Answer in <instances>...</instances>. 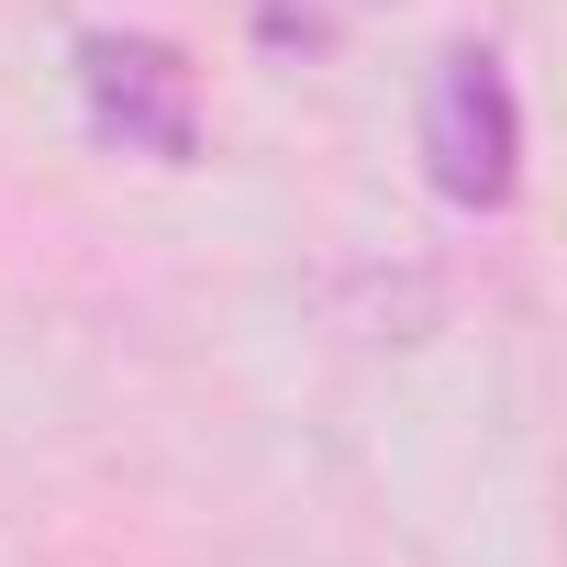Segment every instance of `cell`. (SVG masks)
<instances>
[{"mask_svg": "<svg viewBox=\"0 0 567 567\" xmlns=\"http://www.w3.org/2000/svg\"><path fill=\"white\" fill-rule=\"evenodd\" d=\"M79 101H90V134L123 145V156L189 167V145H200L189 56L156 45V34H79Z\"/></svg>", "mask_w": 567, "mask_h": 567, "instance_id": "cell-2", "label": "cell"}, {"mask_svg": "<svg viewBox=\"0 0 567 567\" xmlns=\"http://www.w3.org/2000/svg\"><path fill=\"white\" fill-rule=\"evenodd\" d=\"M423 167L456 212H501L512 178H523V112H512V79L489 45H456L423 90Z\"/></svg>", "mask_w": 567, "mask_h": 567, "instance_id": "cell-1", "label": "cell"}]
</instances>
